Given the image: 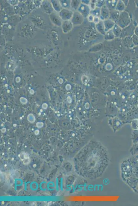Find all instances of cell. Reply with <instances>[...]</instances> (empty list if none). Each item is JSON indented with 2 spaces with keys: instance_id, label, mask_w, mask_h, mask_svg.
I'll return each mask as SVG.
<instances>
[{
  "instance_id": "1",
  "label": "cell",
  "mask_w": 138,
  "mask_h": 206,
  "mask_svg": "<svg viewBox=\"0 0 138 206\" xmlns=\"http://www.w3.org/2000/svg\"><path fill=\"white\" fill-rule=\"evenodd\" d=\"M20 158L23 163L25 164H27L30 162L28 156L25 153H22L21 154Z\"/></svg>"
}]
</instances>
